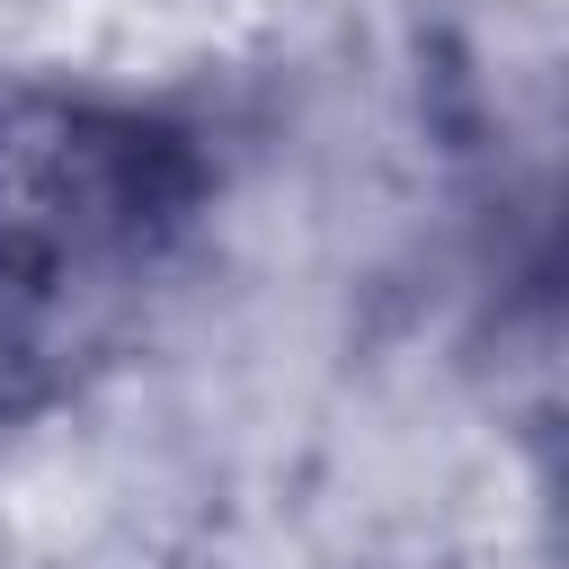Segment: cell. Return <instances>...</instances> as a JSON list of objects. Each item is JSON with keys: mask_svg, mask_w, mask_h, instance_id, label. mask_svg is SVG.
<instances>
[{"mask_svg": "<svg viewBox=\"0 0 569 569\" xmlns=\"http://www.w3.org/2000/svg\"><path fill=\"white\" fill-rule=\"evenodd\" d=\"M204 196L213 160L169 107L0 80V418L71 400L142 338Z\"/></svg>", "mask_w": 569, "mask_h": 569, "instance_id": "obj_1", "label": "cell"}]
</instances>
